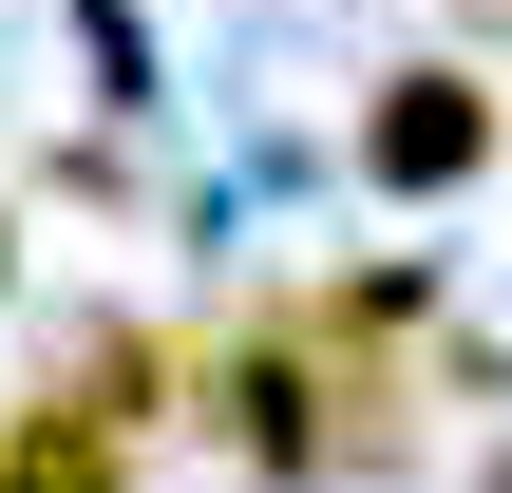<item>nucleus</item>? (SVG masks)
Returning <instances> with one entry per match:
<instances>
[{"mask_svg": "<svg viewBox=\"0 0 512 493\" xmlns=\"http://www.w3.org/2000/svg\"><path fill=\"white\" fill-rule=\"evenodd\" d=\"M133 418H152V399H133V342H95V361H76V399H57V380L19 399L0 493H133Z\"/></svg>", "mask_w": 512, "mask_h": 493, "instance_id": "obj_1", "label": "nucleus"}, {"mask_svg": "<svg viewBox=\"0 0 512 493\" xmlns=\"http://www.w3.org/2000/svg\"><path fill=\"white\" fill-rule=\"evenodd\" d=\"M361 152H380V190H437V171H475V152H494V114H475L456 76H399V114H380Z\"/></svg>", "mask_w": 512, "mask_h": 493, "instance_id": "obj_2", "label": "nucleus"}]
</instances>
